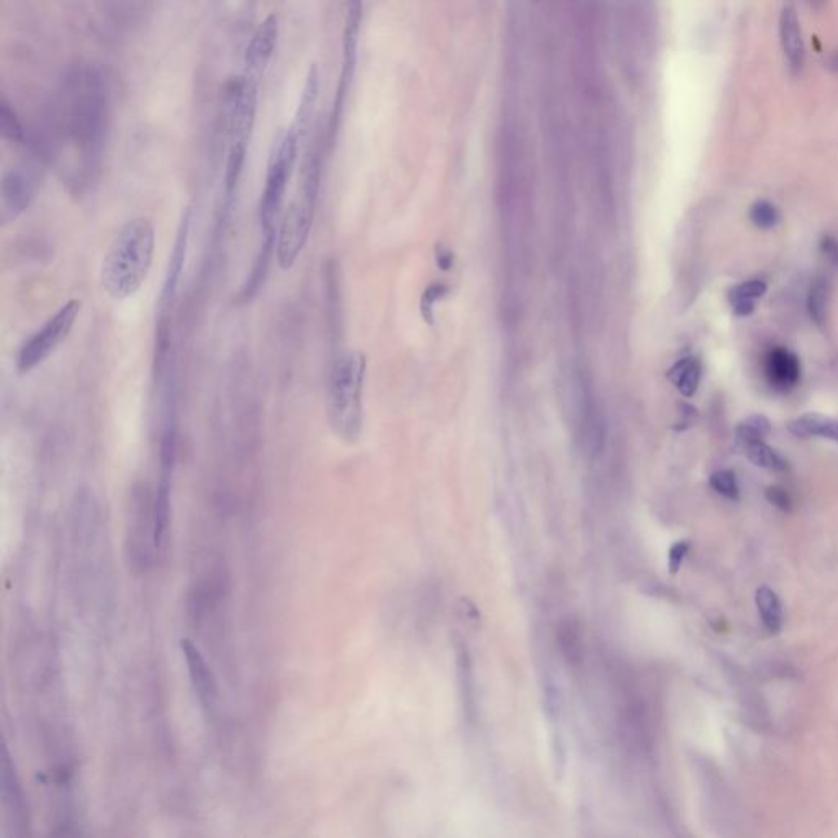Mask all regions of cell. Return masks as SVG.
Segmentation results:
<instances>
[{
    "label": "cell",
    "instance_id": "6da1fadb",
    "mask_svg": "<svg viewBox=\"0 0 838 838\" xmlns=\"http://www.w3.org/2000/svg\"><path fill=\"white\" fill-rule=\"evenodd\" d=\"M109 118V84L104 71L86 64L69 69L59 91L58 120L64 138L76 148L84 179L94 176L104 148Z\"/></svg>",
    "mask_w": 838,
    "mask_h": 838
},
{
    "label": "cell",
    "instance_id": "7a4b0ae2",
    "mask_svg": "<svg viewBox=\"0 0 838 838\" xmlns=\"http://www.w3.org/2000/svg\"><path fill=\"white\" fill-rule=\"evenodd\" d=\"M156 251V230L145 217L128 220L117 231L100 266V282L112 300L123 302L140 292Z\"/></svg>",
    "mask_w": 838,
    "mask_h": 838
},
{
    "label": "cell",
    "instance_id": "3957f363",
    "mask_svg": "<svg viewBox=\"0 0 838 838\" xmlns=\"http://www.w3.org/2000/svg\"><path fill=\"white\" fill-rule=\"evenodd\" d=\"M320 182L321 148L320 145H313L303 161L297 194L285 208L275 236V259L282 271H290L307 246L315 220Z\"/></svg>",
    "mask_w": 838,
    "mask_h": 838
},
{
    "label": "cell",
    "instance_id": "277c9868",
    "mask_svg": "<svg viewBox=\"0 0 838 838\" xmlns=\"http://www.w3.org/2000/svg\"><path fill=\"white\" fill-rule=\"evenodd\" d=\"M365 357L349 352L334 362L328 380V421L333 433L354 442L362 433Z\"/></svg>",
    "mask_w": 838,
    "mask_h": 838
},
{
    "label": "cell",
    "instance_id": "5b68a950",
    "mask_svg": "<svg viewBox=\"0 0 838 838\" xmlns=\"http://www.w3.org/2000/svg\"><path fill=\"white\" fill-rule=\"evenodd\" d=\"M257 77L244 71L230 89V109H228V135L230 148L225 169V205L230 207L235 200L239 181L243 176L249 138L256 122L257 112Z\"/></svg>",
    "mask_w": 838,
    "mask_h": 838
},
{
    "label": "cell",
    "instance_id": "8992f818",
    "mask_svg": "<svg viewBox=\"0 0 838 838\" xmlns=\"http://www.w3.org/2000/svg\"><path fill=\"white\" fill-rule=\"evenodd\" d=\"M303 135L305 133L292 123V127L282 136V140L279 141V145L269 159L266 182H264L259 208H257L259 225L264 236H277L280 218L284 215L287 187H289L293 167L297 163L298 146Z\"/></svg>",
    "mask_w": 838,
    "mask_h": 838
},
{
    "label": "cell",
    "instance_id": "52a82bcc",
    "mask_svg": "<svg viewBox=\"0 0 838 838\" xmlns=\"http://www.w3.org/2000/svg\"><path fill=\"white\" fill-rule=\"evenodd\" d=\"M82 302L73 298L45 321V325L38 328L17 352V370L19 374H30L32 370L45 364L59 346L73 333L77 318L81 315Z\"/></svg>",
    "mask_w": 838,
    "mask_h": 838
},
{
    "label": "cell",
    "instance_id": "ba28073f",
    "mask_svg": "<svg viewBox=\"0 0 838 838\" xmlns=\"http://www.w3.org/2000/svg\"><path fill=\"white\" fill-rule=\"evenodd\" d=\"M362 22V0H347L346 30H344L343 43V68L339 76L338 92L334 99L333 113L329 120L328 135H336L339 122L343 117L344 104L347 95L351 91L352 79L356 73L357 46H359V33H361Z\"/></svg>",
    "mask_w": 838,
    "mask_h": 838
},
{
    "label": "cell",
    "instance_id": "9c48e42d",
    "mask_svg": "<svg viewBox=\"0 0 838 838\" xmlns=\"http://www.w3.org/2000/svg\"><path fill=\"white\" fill-rule=\"evenodd\" d=\"M41 174L32 164H20L5 172L2 177V223L17 220L37 197Z\"/></svg>",
    "mask_w": 838,
    "mask_h": 838
},
{
    "label": "cell",
    "instance_id": "30bf717a",
    "mask_svg": "<svg viewBox=\"0 0 838 838\" xmlns=\"http://www.w3.org/2000/svg\"><path fill=\"white\" fill-rule=\"evenodd\" d=\"M0 771H2L0 783H2V804H4L5 816L9 819L10 827H14V834L20 835L22 834L20 829H25V825L28 824L27 809H25V798H23L19 775L15 771L7 745L2 747Z\"/></svg>",
    "mask_w": 838,
    "mask_h": 838
},
{
    "label": "cell",
    "instance_id": "8fae6325",
    "mask_svg": "<svg viewBox=\"0 0 838 838\" xmlns=\"http://www.w3.org/2000/svg\"><path fill=\"white\" fill-rule=\"evenodd\" d=\"M277 38H279V19L277 15L272 14L257 27L253 38L249 41L246 58H244L248 73L256 74V76L262 73V69L266 68L274 55Z\"/></svg>",
    "mask_w": 838,
    "mask_h": 838
},
{
    "label": "cell",
    "instance_id": "7c38bea8",
    "mask_svg": "<svg viewBox=\"0 0 838 838\" xmlns=\"http://www.w3.org/2000/svg\"><path fill=\"white\" fill-rule=\"evenodd\" d=\"M765 375L771 387L788 392L801 379V365L796 354L783 347H776L765 357Z\"/></svg>",
    "mask_w": 838,
    "mask_h": 838
},
{
    "label": "cell",
    "instance_id": "4fadbf2b",
    "mask_svg": "<svg viewBox=\"0 0 838 838\" xmlns=\"http://www.w3.org/2000/svg\"><path fill=\"white\" fill-rule=\"evenodd\" d=\"M190 221H192V213H190V210H185L182 213L179 230H177L176 244L172 248L171 259H169L166 277H164L163 290H161V303L163 305L171 302V298L176 295L179 280H181L185 253H187V246H189Z\"/></svg>",
    "mask_w": 838,
    "mask_h": 838
},
{
    "label": "cell",
    "instance_id": "5bb4252c",
    "mask_svg": "<svg viewBox=\"0 0 838 838\" xmlns=\"http://www.w3.org/2000/svg\"><path fill=\"white\" fill-rule=\"evenodd\" d=\"M182 654H184L185 663H187V670H189L190 680L194 685L195 693L199 694V699L205 706H212L217 688H215V680H213L212 672L207 667V663L203 660L200 650L195 647L194 642L189 639L181 640Z\"/></svg>",
    "mask_w": 838,
    "mask_h": 838
},
{
    "label": "cell",
    "instance_id": "9a60e30c",
    "mask_svg": "<svg viewBox=\"0 0 838 838\" xmlns=\"http://www.w3.org/2000/svg\"><path fill=\"white\" fill-rule=\"evenodd\" d=\"M780 40L784 58L794 73L801 71L806 59V48L802 40L801 23L793 7H784L780 17Z\"/></svg>",
    "mask_w": 838,
    "mask_h": 838
},
{
    "label": "cell",
    "instance_id": "2e32d148",
    "mask_svg": "<svg viewBox=\"0 0 838 838\" xmlns=\"http://www.w3.org/2000/svg\"><path fill=\"white\" fill-rule=\"evenodd\" d=\"M275 256V236H264V243L254 259L253 267L249 272L248 279L244 282L243 289L239 292V302L248 303L256 297L262 284L266 282L269 267Z\"/></svg>",
    "mask_w": 838,
    "mask_h": 838
},
{
    "label": "cell",
    "instance_id": "e0dca14e",
    "mask_svg": "<svg viewBox=\"0 0 838 838\" xmlns=\"http://www.w3.org/2000/svg\"><path fill=\"white\" fill-rule=\"evenodd\" d=\"M788 431L796 438H824L838 442V421L819 413H806L789 421Z\"/></svg>",
    "mask_w": 838,
    "mask_h": 838
},
{
    "label": "cell",
    "instance_id": "ac0fdd59",
    "mask_svg": "<svg viewBox=\"0 0 838 838\" xmlns=\"http://www.w3.org/2000/svg\"><path fill=\"white\" fill-rule=\"evenodd\" d=\"M668 379L675 383V387L680 390L681 395L685 397H693L699 387V380H701V362L698 357H685L681 361L673 365L672 370L668 372Z\"/></svg>",
    "mask_w": 838,
    "mask_h": 838
},
{
    "label": "cell",
    "instance_id": "d6986e66",
    "mask_svg": "<svg viewBox=\"0 0 838 838\" xmlns=\"http://www.w3.org/2000/svg\"><path fill=\"white\" fill-rule=\"evenodd\" d=\"M318 91H320V76H318V68L316 64L311 66L308 71L307 82L303 87L302 99L298 105L297 115L293 120V125L300 128L305 133L310 127L313 112H315L316 99H318Z\"/></svg>",
    "mask_w": 838,
    "mask_h": 838
},
{
    "label": "cell",
    "instance_id": "ffe728a7",
    "mask_svg": "<svg viewBox=\"0 0 838 838\" xmlns=\"http://www.w3.org/2000/svg\"><path fill=\"white\" fill-rule=\"evenodd\" d=\"M755 600H757L758 611H760L766 629L771 632L780 631L783 618H781L780 600H778L775 591L768 586H760L757 595H755Z\"/></svg>",
    "mask_w": 838,
    "mask_h": 838
},
{
    "label": "cell",
    "instance_id": "44dd1931",
    "mask_svg": "<svg viewBox=\"0 0 838 838\" xmlns=\"http://www.w3.org/2000/svg\"><path fill=\"white\" fill-rule=\"evenodd\" d=\"M744 451L747 454L748 460L752 464L757 465V467L771 470V472H786L789 469L788 462L775 449L766 446L763 441L748 444V446L744 447Z\"/></svg>",
    "mask_w": 838,
    "mask_h": 838
},
{
    "label": "cell",
    "instance_id": "7402d4cb",
    "mask_svg": "<svg viewBox=\"0 0 838 838\" xmlns=\"http://www.w3.org/2000/svg\"><path fill=\"white\" fill-rule=\"evenodd\" d=\"M771 433V424L763 415H752L745 418L735 429V438L740 446L745 447L753 442H760Z\"/></svg>",
    "mask_w": 838,
    "mask_h": 838
},
{
    "label": "cell",
    "instance_id": "603a6c76",
    "mask_svg": "<svg viewBox=\"0 0 838 838\" xmlns=\"http://www.w3.org/2000/svg\"><path fill=\"white\" fill-rule=\"evenodd\" d=\"M829 293V282L825 279H816L809 287L807 311H809V316L816 325L824 323L825 311H827V303H829Z\"/></svg>",
    "mask_w": 838,
    "mask_h": 838
},
{
    "label": "cell",
    "instance_id": "cb8c5ba5",
    "mask_svg": "<svg viewBox=\"0 0 838 838\" xmlns=\"http://www.w3.org/2000/svg\"><path fill=\"white\" fill-rule=\"evenodd\" d=\"M0 133L4 136V140L10 141V143L22 145L27 141L22 122H20V118L17 117V113L10 107L7 100H2V104H0Z\"/></svg>",
    "mask_w": 838,
    "mask_h": 838
},
{
    "label": "cell",
    "instance_id": "d4e9b609",
    "mask_svg": "<svg viewBox=\"0 0 838 838\" xmlns=\"http://www.w3.org/2000/svg\"><path fill=\"white\" fill-rule=\"evenodd\" d=\"M559 644L560 649L564 652L565 657L570 662L575 663L580 660V652H582V642H580V632L573 621H564L559 626Z\"/></svg>",
    "mask_w": 838,
    "mask_h": 838
},
{
    "label": "cell",
    "instance_id": "484cf974",
    "mask_svg": "<svg viewBox=\"0 0 838 838\" xmlns=\"http://www.w3.org/2000/svg\"><path fill=\"white\" fill-rule=\"evenodd\" d=\"M750 220H752L758 228H762V230H770V228L776 226V223L780 221V213L776 210L775 205L768 202V200H758V202L753 203L752 208H750Z\"/></svg>",
    "mask_w": 838,
    "mask_h": 838
},
{
    "label": "cell",
    "instance_id": "4316f807",
    "mask_svg": "<svg viewBox=\"0 0 838 838\" xmlns=\"http://www.w3.org/2000/svg\"><path fill=\"white\" fill-rule=\"evenodd\" d=\"M709 483L719 495L726 496L729 500L739 498V485H737V477H735L734 472L719 470L716 474L711 475Z\"/></svg>",
    "mask_w": 838,
    "mask_h": 838
},
{
    "label": "cell",
    "instance_id": "83f0119b",
    "mask_svg": "<svg viewBox=\"0 0 838 838\" xmlns=\"http://www.w3.org/2000/svg\"><path fill=\"white\" fill-rule=\"evenodd\" d=\"M766 289H768V287H766L763 280H747V282L735 285L734 289L730 290V302H739V300H750V302H755L757 298H762L763 295H765Z\"/></svg>",
    "mask_w": 838,
    "mask_h": 838
},
{
    "label": "cell",
    "instance_id": "f1b7e54d",
    "mask_svg": "<svg viewBox=\"0 0 838 838\" xmlns=\"http://www.w3.org/2000/svg\"><path fill=\"white\" fill-rule=\"evenodd\" d=\"M766 498H768V501H770L771 505H775L776 508H780V510L791 511V508H793L791 498H789L788 492H786V490H783V488H768V490H766Z\"/></svg>",
    "mask_w": 838,
    "mask_h": 838
},
{
    "label": "cell",
    "instance_id": "f546056e",
    "mask_svg": "<svg viewBox=\"0 0 838 838\" xmlns=\"http://www.w3.org/2000/svg\"><path fill=\"white\" fill-rule=\"evenodd\" d=\"M441 293H446V287L444 285H433L431 289L426 290L424 293L423 298V311H424V318L431 323L433 321V316H431V310H433V303L441 297Z\"/></svg>",
    "mask_w": 838,
    "mask_h": 838
},
{
    "label": "cell",
    "instance_id": "4dcf8cb0",
    "mask_svg": "<svg viewBox=\"0 0 838 838\" xmlns=\"http://www.w3.org/2000/svg\"><path fill=\"white\" fill-rule=\"evenodd\" d=\"M688 550H690V544L688 542H678V544L672 547L670 557H668L670 572L676 573L680 570L681 564H683V560H685L686 554H688Z\"/></svg>",
    "mask_w": 838,
    "mask_h": 838
},
{
    "label": "cell",
    "instance_id": "1f68e13d",
    "mask_svg": "<svg viewBox=\"0 0 838 838\" xmlns=\"http://www.w3.org/2000/svg\"><path fill=\"white\" fill-rule=\"evenodd\" d=\"M820 251L830 262H834L838 266V241L834 236L825 235L824 238L820 239Z\"/></svg>",
    "mask_w": 838,
    "mask_h": 838
},
{
    "label": "cell",
    "instance_id": "d6a6232c",
    "mask_svg": "<svg viewBox=\"0 0 838 838\" xmlns=\"http://www.w3.org/2000/svg\"><path fill=\"white\" fill-rule=\"evenodd\" d=\"M732 303V310L737 316H750L755 311V302L750 300H739V302Z\"/></svg>",
    "mask_w": 838,
    "mask_h": 838
},
{
    "label": "cell",
    "instance_id": "836d02e7",
    "mask_svg": "<svg viewBox=\"0 0 838 838\" xmlns=\"http://www.w3.org/2000/svg\"><path fill=\"white\" fill-rule=\"evenodd\" d=\"M829 68L834 69L838 73V50L835 53H832V56L829 58Z\"/></svg>",
    "mask_w": 838,
    "mask_h": 838
},
{
    "label": "cell",
    "instance_id": "e575fe53",
    "mask_svg": "<svg viewBox=\"0 0 838 838\" xmlns=\"http://www.w3.org/2000/svg\"><path fill=\"white\" fill-rule=\"evenodd\" d=\"M809 4L814 5V7H820V5L824 4V0H809Z\"/></svg>",
    "mask_w": 838,
    "mask_h": 838
}]
</instances>
